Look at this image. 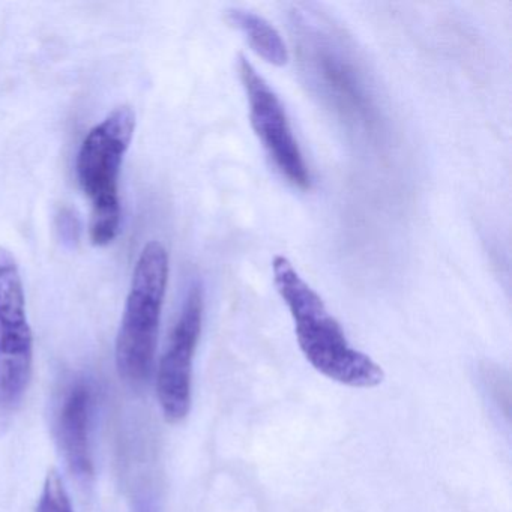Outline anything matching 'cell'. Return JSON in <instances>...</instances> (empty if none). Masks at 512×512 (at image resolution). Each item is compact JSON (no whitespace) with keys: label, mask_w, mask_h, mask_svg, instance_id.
I'll return each instance as SVG.
<instances>
[{"label":"cell","mask_w":512,"mask_h":512,"mask_svg":"<svg viewBox=\"0 0 512 512\" xmlns=\"http://www.w3.org/2000/svg\"><path fill=\"white\" fill-rule=\"evenodd\" d=\"M35 512H73L67 488L56 470L46 476Z\"/></svg>","instance_id":"30bf717a"},{"label":"cell","mask_w":512,"mask_h":512,"mask_svg":"<svg viewBox=\"0 0 512 512\" xmlns=\"http://www.w3.org/2000/svg\"><path fill=\"white\" fill-rule=\"evenodd\" d=\"M274 283L295 323L299 349L311 367L326 379L356 389L376 388L385 371L347 340L325 302L284 256L272 263Z\"/></svg>","instance_id":"7a4b0ae2"},{"label":"cell","mask_w":512,"mask_h":512,"mask_svg":"<svg viewBox=\"0 0 512 512\" xmlns=\"http://www.w3.org/2000/svg\"><path fill=\"white\" fill-rule=\"evenodd\" d=\"M167 281L169 253L161 242H149L137 260L116 337V368L133 388L148 383L154 371Z\"/></svg>","instance_id":"3957f363"},{"label":"cell","mask_w":512,"mask_h":512,"mask_svg":"<svg viewBox=\"0 0 512 512\" xmlns=\"http://www.w3.org/2000/svg\"><path fill=\"white\" fill-rule=\"evenodd\" d=\"M95 409L94 383L85 376L71 380L55 410V434L71 473L82 481L94 476L91 430Z\"/></svg>","instance_id":"ba28073f"},{"label":"cell","mask_w":512,"mask_h":512,"mask_svg":"<svg viewBox=\"0 0 512 512\" xmlns=\"http://www.w3.org/2000/svg\"><path fill=\"white\" fill-rule=\"evenodd\" d=\"M203 290L193 283L185 295L157 373V397L170 424L187 418L193 395V364L203 325Z\"/></svg>","instance_id":"52a82bcc"},{"label":"cell","mask_w":512,"mask_h":512,"mask_svg":"<svg viewBox=\"0 0 512 512\" xmlns=\"http://www.w3.org/2000/svg\"><path fill=\"white\" fill-rule=\"evenodd\" d=\"M134 131L136 113L118 107L89 131L77 155V179L91 202V241L97 247L112 244L121 229L119 175Z\"/></svg>","instance_id":"277c9868"},{"label":"cell","mask_w":512,"mask_h":512,"mask_svg":"<svg viewBox=\"0 0 512 512\" xmlns=\"http://www.w3.org/2000/svg\"><path fill=\"white\" fill-rule=\"evenodd\" d=\"M227 20L238 29L251 49L275 67H284L289 62V50L280 32L259 14L233 8L227 11Z\"/></svg>","instance_id":"9c48e42d"},{"label":"cell","mask_w":512,"mask_h":512,"mask_svg":"<svg viewBox=\"0 0 512 512\" xmlns=\"http://www.w3.org/2000/svg\"><path fill=\"white\" fill-rule=\"evenodd\" d=\"M289 29L310 94L350 133L379 139L385 128L382 98L350 35L313 4L292 5Z\"/></svg>","instance_id":"6da1fadb"},{"label":"cell","mask_w":512,"mask_h":512,"mask_svg":"<svg viewBox=\"0 0 512 512\" xmlns=\"http://www.w3.org/2000/svg\"><path fill=\"white\" fill-rule=\"evenodd\" d=\"M238 70L250 106L251 127L269 160L293 187L310 190V169L280 98L245 56H239Z\"/></svg>","instance_id":"8992f818"},{"label":"cell","mask_w":512,"mask_h":512,"mask_svg":"<svg viewBox=\"0 0 512 512\" xmlns=\"http://www.w3.org/2000/svg\"><path fill=\"white\" fill-rule=\"evenodd\" d=\"M34 368V335L16 257L0 247V410L11 412L25 398Z\"/></svg>","instance_id":"5b68a950"}]
</instances>
